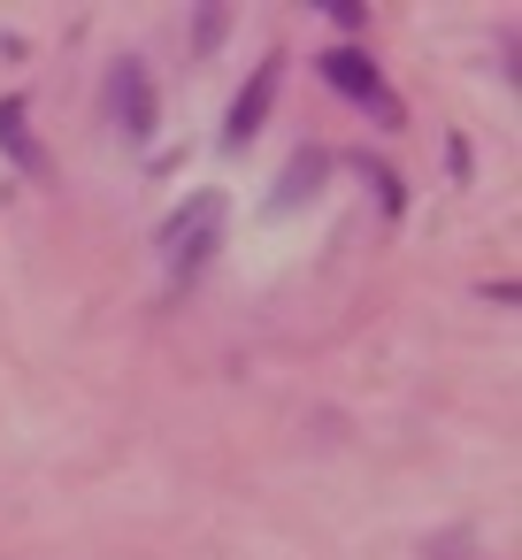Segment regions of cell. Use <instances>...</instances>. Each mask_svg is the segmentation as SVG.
Wrapping results in <instances>:
<instances>
[{
  "label": "cell",
  "mask_w": 522,
  "mask_h": 560,
  "mask_svg": "<svg viewBox=\"0 0 522 560\" xmlns=\"http://www.w3.org/2000/svg\"><path fill=\"white\" fill-rule=\"evenodd\" d=\"M277 85H285V55H269L262 70H254V85L231 101V124H223V147H246L262 124H269V101H277Z\"/></svg>",
  "instance_id": "obj_4"
},
{
  "label": "cell",
  "mask_w": 522,
  "mask_h": 560,
  "mask_svg": "<svg viewBox=\"0 0 522 560\" xmlns=\"http://www.w3.org/2000/svg\"><path fill=\"white\" fill-rule=\"evenodd\" d=\"M315 70H323V85H330V93H346V101L376 108V124H399V101L384 93V78H376V62H369L361 47H330Z\"/></svg>",
  "instance_id": "obj_2"
},
{
  "label": "cell",
  "mask_w": 522,
  "mask_h": 560,
  "mask_svg": "<svg viewBox=\"0 0 522 560\" xmlns=\"http://www.w3.org/2000/svg\"><path fill=\"white\" fill-rule=\"evenodd\" d=\"M315 177H323V162H315V154H300V162L285 170V185H277V208H300V200H315Z\"/></svg>",
  "instance_id": "obj_6"
},
{
  "label": "cell",
  "mask_w": 522,
  "mask_h": 560,
  "mask_svg": "<svg viewBox=\"0 0 522 560\" xmlns=\"http://www.w3.org/2000/svg\"><path fill=\"white\" fill-rule=\"evenodd\" d=\"M108 101H116V124H124V139H154V78H147V62H116V78H108Z\"/></svg>",
  "instance_id": "obj_3"
},
{
  "label": "cell",
  "mask_w": 522,
  "mask_h": 560,
  "mask_svg": "<svg viewBox=\"0 0 522 560\" xmlns=\"http://www.w3.org/2000/svg\"><path fill=\"white\" fill-rule=\"evenodd\" d=\"M223 192H193L177 215H170V231H162V261H170V277H200L208 269V254L223 246Z\"/></svg>",
  "instance_id": "obj_1"
},
{
  "label": "cell",
  "mask_w": 522,
  "mask_h": 560,
  "mask_svg": "<svg viewBox=\"0 0 522 560\" xmlns=\"http://www.w3.org/2000/svg\"><path fill=\"white\" fill-rule=\"evenodd\" d=\"M0 154H9L24 177H47V147L32 139V108H24V93L0 101Z\"/></svg>",
  "instance_id": "obj_5"
}]
</instances>
